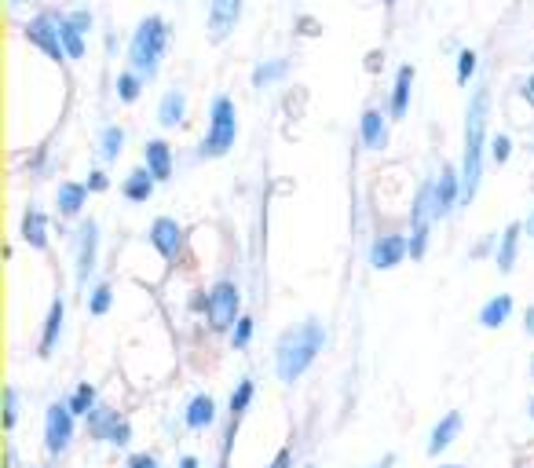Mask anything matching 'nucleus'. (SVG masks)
Instances as JSON below:
<instances>
[{
	"label": "nucleus",
	"instance_id": "f257e3e1",
	"mask_svg": "<svg viewBox=\"0 0 534 468\" xmlns=\"http://www.w3.org/2000/svg\"><path fill=\"white\" fill-rule=\"evenodd\" d=\"M487 110H491V92L476 88L465 110V154H461V202L469 205L480 191L483 180V143H487Z\"/></svg>",
	"mask_w": 534,
	"mask_h": 468
},
{
	"label": "nucleus",
	"instance_id": "f03ea898",
	"mask_svg": "<svg viewBox=\"0 0 534 468\" xmlns=\"http://www.w3.org/2000/svg\"><path fill=\"white\" fill-rule=\"evenodd\" d=\"M322 344H326V330H322V322L308 319L300 322L297 330H286L278 337L275 344V370H278V381H300L304 370H308L311 362L319 359Z\"/></svg>",
	"mask_w": 534,
	"mask_h": 468
},
{
	"label": "nucleus",
	"instance_id": "7ed1b4c3",
	"mask_svg": "<svg viewBox=\"0 0 534 468\" xmlns=\"http://www.w3.org/2000/svg\"><path fill=\"white\" fill-rule=\"evenodd\" d=\"M165 44H169V22L161 19V15L139 19L136 33H132V41H129V66L139 77H147L150 81V77L158 74Z\"/></svg>",
	"mask_w": 534,
	"mask_h": 468
},
{
	"label": "nucleus",
	"instance_id": "20e7f679",
	"mask_svg": "<svg viewBox=\"0 0 534 468\" xmlns=\"http://www.w3.org/2000/svg\"><path fill=\"white\" fill-rule=\"evenodd\" d=\"M238 139V110L231 96H213L209 103V132L202 139V158H224Z\"/></svg>",
	"mask_w": 534,
	"mask_h": 468
},
{
	"label": "nucleus",
	"instance_id": "39448f33",
	"mask_svg": "<svg viewBox=\"0 0 534 468\" xmlns=\"http://www.w3.org/2000/svg\"><path fill=\"white\" fill-rule=\"evenodd\" d=\"M205 315L213 322V330H235V322L242 319V293L235 282H216L205 297Z\"/></svg>",
	"mask_w": 534,
	"mask_h": 468
},
{
	"label": "nucleus",
	"instance_id": "423d86ee",
	"mask_svg": "<svg viewBox=\"0 0 534 468\" xmlns=\"http://www.w3.org/2000/svg\"><path fill=\"white\" fill-rule=\"evenodd\" d=\"M74 410L70 403H52L48 406V414H44V450L48 454H63L70 447V439H74Z\"/></svg>",
	"mask_w": 534,
	"mask_h": 468
},
{
	"label": "nucleus",
	"instance_id": "0eeeda50",
	"mask_svg": "<svg viewBox=\"0 0 534 468\" xmlns=\"http://www.w3.org/2000/svg\"><path fill=\"white\" fill-rule=\"evenodd\" d=\"M88 432L96 439H103V443H110V447H129L132 439V425L118 410H110V406H96L88 414Z\"/></svg>",
	"mask_w": 534,
	"mask_h": 468
},
{
	"label": "nucleus",
	"instance_id": "6e6552de",
	"mask_svg": "<svg viewBox=\"0 0 534 468\" xmlns=\"http://www.w3.org/2000/svg\"><path fill=\"white\" fill-rule=\"evenodd\" d=\"M26 41L33 44V48H41L52 63H63V59H70L63 48V37H59V26H55V15L52 11H44V15H37V19L26 22Z\"/></svg>",
	"mask_w": 534,
	"mask_h": 468
},
{
	"label": "nucleus",
	"instance_id": "1a4fd4ad",
	"mask_svg": "<svg viewBox=\"0 0 534 468\" xmlns=\"http://www.w3.org/2000/svg\"><path fill=\"white\" fill-rule=\"evenodd\" d=\"M96 256H99V224L88 220L77 231V286H88V275L96 271Z\"/></svg>",
	"mask_w": 534,
	"mask_h": 468
},
{
	"label": "nucleus",
	"instance_id": "9d476101",
	"mask_svg": "<svg viewBox=\"0 0 534 468\" xmlns=\"http://www.w3.org/2000/svg\"><path fill=\"white\" fill-rule=\"evenodd\" d=\"M238 19H242V0H213V8H209V41L224 44L235 33Z\"/></svg>",
	"mask_w": 534,
	"mask_h": 468
},
{
	"label": "nucleus",
	"instance_id": "9b49d317",
	"mask_svg": "<svg viewBox=\"0 0 534 468\" xmlns=\"http://www.w3.org/2000/svg\"><path fill=\"white\" fill-rule=\"evenodd\" d=\"M150 245L161 253V260H176L183 249V227L172 220V216H158L154 224H150Z\"/></svg>",
	"mask_w": 534,
	"mask_h": 468
},
{
	"label": "nucleus",
	"instance_id": "f8f14e48",
	"mask_svg": "<svg viewBox=\"0 0 534 468\" xmlns=\"http://www.w3.org/2000/svg\"><path fill=\"white\" fill-rule=\"evenodd\" d=\"M410 253V238L403 234H381L374 245H370V264L377 271H392V267L403 264V256Z\"/></svg>",
	"mask_w": 534,
	"mask_h": 468
},
{
	"label": "nucleus",
	"instance_id": "ddd939ff",
	"mask_svg": "<svg viewBox=\"0 0 534 468\" xmlns=\"http://www.w3.org/2000/svg\"><path fill=\"white\" fill-rule=\"evenodd\" d=\"M458 202H461V172L443 169L439 180H432V213H436V220H443Z\"/></svg>",
	"mask_w": 534,
	"mask_h": 468
},
{
	"label": "nucleus",
	"instance_id": "4468645a",
	"mask_svg": "<svg viewBox=\"0 0 534 468\" xmlns=\"http://www.w3.org/2000/svg\"><path fill=\"white\" fill-rule=\"evenodd\" d=\"M253 381L249 377H242L238 381V388L231 392V428H227V443H224V465H227V458H231V443H235V432H238V421L246 417V410H249V403H253Z\"/></svg>",
	"mask_w": 534,
	"mask_h": 468
},
{
	"label": "nucleus",
	"instance_id": "2eb2a0df",
	"mask_svg": "<svg viewBox=\"0 0 534 468\" xmlns=\"http://www.w3.org/2000/svg\"><path fill=\"white\" fill-rule=\"evenodd\" d=\"M63 322H66V300L55 297L52 308H48V319H44L41 344H37V355H41V359H48V355L55 351V344H59V337H63Z\"/></svg>",
	"mask_w": 534,
	"mask_h": 468
},
{
	"label": "nucleus",
	"instance_id": "dca6fc26",
	"mask_svg": "<svg viewBox=\"0 0 534 468\" xmlns=\"http://www.w3.org/2000/svg\"><path fill=\"white\" fill-rule=\"evenodd\" d=\"M414 77H417V70H414L410 63L399 66L396 85H392V103H388V114H392V121H403L406 110H410V92H414Z\"/></svg>",
	"mask_w": 534,
	"mask_h": 468
},
{
	"label": "nucleus",
	"instance_id": "f3484780",
	"mask_svg": "<svg viewBox=\"0 0 534 468\" xmlns=\"http://www.w3.org/2000/svg\"><path fill=\"white\" fill-rule=\"evenodd\" d=\"M359 136H363V143L370 150L388 147V117L377 107L363 110V117H359Z\"/></svg>",
	"mask_w": 534,
	"mask_h": 468
},
{
	"label": "nucleus",
	"instance_id": "a211bd4d",
	"mask_svg": "<svg viewBox=\"0 0 534 468\" xmlns=\"http://www.w3.org/2000/svg\"><path fill=\"white\" fill-rule=\"evenodd\" d=\"M143 165L154 172V180L165 183L172 176V147L165 139H150L147 147H143Z\"/></svg>",
	"mask_w": 534,
	"mask_h": 468
},
{
	"label": "nucleus",
	"instance_id": "6ab92c4d",
	"mask_svg": "<svg viewBox=\"0 0 534 468\" xmlns=\"http://www.w3.org/2000/svg\"><path fill=\"white\" fill-rule=\"evenodd\" d=\"M22 242L30 245V249H48V216L37 209V205H30L26 213H22Z\"/></svg>",
	"mask_w": 534,
	"mask_h": 468
},
{
	"label": "nucleus",
	"instance_id": "aec40b11",
	"mask_svg": "<svg viewBox=\"0 0 534 468\" xmlns=\"http://www.w3.org/2000/svg\"><path fill=\"white\" fill-rule=\"evenodd\" d=\"M458 432H461V414H458V410H450V414L443 417L436 428H432V436H428V454H432V458H439V454H443V450H447L450 443L458 439Z\"/></svg>",
	"mask_w": 534,
	"mask_h": 468
},
{
	"label": "nucleus",
	"instance_id": "412c9836",
	"mask_svg": "<svg viewBox=\"0 0 534 468\" xmlns=\"http://www.w3.org/2000/svg\"><path fill=\"white\" fill-rule=\"evenodd\" d=\"M88 202V183H59V194H55V209H59V216H77L81 209H85Z\"/></svg>",
	"mask_w": 534,
	"mask_h": 468
},
{
	"label": "nucleus",
	"instance_id": "4be33fe9",
	"mask_svg": "<svg viewBox=\"0 0 534 468\" xmlns=\"http://www.w3.org/2000/svg\"><path fill=\"white\" fill-rule=\"evenodd\" d=\"M183 117H187V96H183V88H169L158 103V121L161 128H176L183 125Z\"/></svg>",
	"mask_w": 534,
	"mask_h": 468
},
{
	"label": "nucleus",
	"instance_id": "5701e85b",
	"mask_svg": "<svg viewBox=\"0 0 534 468\" xmlns=\"http://www.w3.org/2000/svg\"><path fill=\"white\" fill-rule=\"evenodd\" d=\"M509 315H513V297H509V293H498V297H491L480 308V326H487V330H502L505 322H509Z\"/></svg>",
	"mask_w": 534,
	"mask_h": 468
},
{
	"label": "nucleus",
	"instance_id": "b1692460",
	"mask_svg": "<svg viewBox=\"0 0 534 468\" xmlns=\"http://www.w3.org/2000/svg\"><path fill=\"white\" fill-rule=\"evenodd\" d=\"M183 421H187V428H209L216 421V399L213 395L198 392L187 403V414H183Z\"/></svg>",
	"mask_w": 534,
	"mask_h": 468
},
{
	"label": "nucleus",
	"instance_id": "393cba45",
	"mask_svg": "<svg viewBox=\"0 0 534 468\" xmlns=\"http://www.w3.org/2000/svg\"><path fill=\"white\" fill-rule=\"evenodd\" d=\"M154 172L147 169V165H143V169H136V172H129V176H125V183H121V194H125V198H129V202H147L150 194H154Z\"/></svg>",
	"mask_w": 534,
	"mask_h": 468
},
{
	"label": "nucleus",
	"instance_id": "a878e982",
	"mask_svg": "<svg viewBox=\"0 0 534 468\" xmlns=\"http://www.w3.org/2000/svg\"><path fill=\"white\" fill-rule=\"evenodd\" d=\"M520 231H524L520 224H509V227H505V234H502V242H498L494 264H498V271H502V275H509V271H513V264H516V249H520Z\"/></svg>",
	"mask_w": 534,
	"mask_h": 468
},
{
	"label": "nucleus",
	"instance_id": "bb28decb",
	"mask_svg": "<svg viewBox=\"0 0 534 468\" xmlns=\"http://www.w3.org/2000/svg\"><path fill=\"white\" fill-rule=\"evenodd\" d=\"M55 26H59V37H63L66 55H70V59H81V55H85V33L70 22V15H55Z\"/></svg>",
	"mask_w": 534,
	"mask_h": 468
},
{
	"label": "nucleus",
	"instance_id": "cd10ccee",
	"mask_svg": "<svg viewBox=\"0 0 534 468\" xmlns=\"http://www.w3.org/2000/svg\"><path fill=\"white\" fill-rule=\"evenodd\" d=\"M121 150H125V128L121 125H107L103 136H99V158L103 161H118Z\"/></svg>",
	"mask_w": 534,
	"mask_h": 468
},
{
	"label": "nucleus",
	"instance_id": "c85d7f7f",
	"mask_svg": "<svg viewBox=\"0 0 534 468\" xmlns=\"http://www.w3.org/2000/svg\"><path fill=\"white\" fill-rule=\"evenodd\" d=\"M286 74H289L286 59H271V63H264V66H257V70H253V85L267 88V85H275V81H282Z\"/></svg>",
	"mask_w": 534,
	"mask_h": 468
},
{
	"label": "nucleus",
	"instance_id": "c756f323",
	"mask_svg": "<svg viewBox=\"0 0 534 468\" xmlns=\"http://www.w3.org/2000/svg\"><path fill=\"white\" fill-rule=\"evenodd\" d=\"M70 410H74L77 417H88L92 410H96V388L92 384H77L74 395H70Z\"/></svg>",
	"mask_w": 534,
	"mask_h": 468
},
{
	"label": "nucleus",
	"instance_id": "7c9ffc66",
	"mask_svg": "<svg viewBox=\"0 0 534 468\" xmlns=\"http://www.w3.org/2000/svg\"><path fill=\"white\" fill-rule=\"evenodd\" d=\"M143 81H147V77H139L136 70H125V74H118V99H121V103H136L139 92H143Z\"/></svg>",
	"mask_w": 534,
	"mask_h": 468
},
{
	"label": "nucleus",
	"instance_id": "2f4dec72",
	"mask_svg": "<svg viewBox=\"0 0 534 468\" xmlns=\"http://www.w3.org/2000/svg\"><path fill=\"white\" fill-rule=\"evenodd\" d=\"M110 304H114V289L107 286V282H99L92 293H88V315H107L110 311Z\"/></svg>",
	"mask_w": 534,
	"mask_h": 468
},
{
	"label": "nucleus",
	"instance_id": "473e14b6",
	"mask_svg": "<svg viewBox=\"0 0 534 468\" xmlns=\"http://www.w3.org/2000/svg\"><path fill=\"white\" fill-rule=\"evenodd\" d=\"M15 421H19V388L8 384V388H4V428L11 432Z\"/></svg>",
	"mask_w": 534,
	"mask_h": 468
},
{
	"label": "nucleus",
	"instance_id": "72a5a7b5",
	"mask_svg": "<svg viewBox=\"0 0 534 468\" xmlns=\"http://www.w3.org/2000/svg\"><path fill=\"white\" fill-rule=\"evenodd\" d=\"M476 59L480 55L472 52V48H461L458 52V85H469L472 77H476Z\"/></svg>",
	"mask_w": 534,
	"mask_h": 468
},
{
	"label": "nucleus",
	"instance_id": "f704fd0d",
	"mask_svg": "<svg viewBox=\"0 0 534 468\" xmlns=\"http://www.w3.org/2000/svg\"><path fill=\"white\" fill-rule=\"evenodd\" d=\"M509 154H513V139L505 136V132H498V136L491 139V158H494V165H505V161H509Z\"/></svg>",
	"mask_w": 534,
	"mask_h": 468
},
{
	"label": "nucleus",
	"instance_id": "c9c22d12",
	"mask_svg": "<svg viewBox=\"0 0 534 468\" xmlns=\"http://www.w3.org/2000/svg\"><path fill=\"white\" fill-rule=\"evenodd\" d=\"M249 341H253V319H246V315H242V319L235 322V330H231V344L242 351Z\"/></svg>",
	"mask_w": 534,
	"mask_h": 468
},
{
	"label": "nucleus",
	"instance_id": "e433bc0d",
	"mask_svg": "<svg viewBox=\"0 0 534 468\" xmlns=\"http://www.w3.org/2000/svg\"><path fill=\"white\" fill-rule=\"evenodd\" d=\"M70 22H74V26H77L81 33H88V30H92V11H88V8L70 11Z\"/></svg>",
	"mask_w": 534,
	"mask_h": 468
},
{
	"label": "nucleus",
	"instance_id": "4c0bfd02",
	"mask_svg": "<svg viewBox=\"0 0 534 468\" xmlns=\"http://www.w3.org/2000/svg\"><path fill=\"white\" fill-rule=\"evenodd\" d=\"M125 468H158V458L154 454H132Z\"/></svg>",
	"mask_w": 534,
	"mask_h": 468
},
{
	"label": "nucleus",
	"instance_id": "58836bf2",
	"mask_svg": "<svg viewBox=\"0 0 534 468\" xmlns=\"http://www.w3.org/2000/svg\"><path fill=\"white\" fill-rule=\"evenodd\" d=\"M88 191H107V172H88Z\"/></svg>",
	"mask_w": 534,
	"mask_h": 468
},
{
	"label": "nucleus",
	"instance_id": "ea45409f",
	"mask_svg": "<svg viewBox=\"0 0 534 468\" xmlns=\"http://www.w3.org/2000/svg\"><path fill=\"white\" fill-rule=\"evenodd\" d=\"M267 468H293V450H278V458L275 461H271V465H267Z\"/></svg>",
	"mask_w": 534,
	"mask_h": 468
},
{
	"label": "nucleus",
	"instance_id": "a19ab883",
	"mask_svg": "<svg viewBox=\"0 0 534 468\" xmlns=\"http://www.w3.org/2000/svg\"><path fill=\"white\" fill-rule=\"evenodd\" d=\"M520 92H524V99H527V103H531V107H534V74L527 77V85L520 88Z\"/></svg>",
	"mask_w": 534,
	"mask_h": 468
},
{
	"label": "nucleus",
	"instance_id": "79ce46f5",
	"mask_svg": "<svg viewBox=\"0 0 534 468\" xmlns=\"http://www.w3.org/2000/svg\"><path fill=\"white\" fill-rule=\"evenodd\" d=\"M524 330H527V337H534V308L524 311Z\"/></svg>",
	"mask_w": 534,
	"mask_h": 468
},
{
	"label": "nucleus",
	"instance_id": "37998d69",
	"mask_svg": "<svg viewBox=\"0 0 534 468\" xmlns=\"http://www.w3.org/2000/svg\"><path fill=\"white\" fill-rule=\"evenodd\" d=\"M396 465V454H385V458L377 461V465H370V468H392Z\"/></svg>",
	"mask_w": 534,
	"mask_h": 468
},
{
	"label": "nucleus",
	"instance_id": "c03bdc74",
	"mask_svg": "<svg viewBox=\"0 0 534 468\" xmlns=\"http://www.w3.org/2000/svg\"><path fill=\"white\" fill-rule=\"evenodd\" d=\"M381 59H385L381 52H370V63H366V66H370V70H377V66H381Z\"/></svg>",
	"mask_w": 534,
	"mask_h": 468
},
{
	"label": "nucleus",
	"instance_id": "a18cd8bd",
	"mask_svg": "<svg viewBox=\"0 0 534 468\" xmlns=\"http://www.w3.org/2000/svg\"><path fill=\"white\" fill-rule=\"evenodd\" d=\"M176 468H198V458H191V454H187V458H180V465Z\"/></svg>",
	"mask_w": 534,
	"mask_h": 468
},
{
	"label": "nucleus",
	"instance_id": "49530a36",
	"mask_svg": "<svg viewBox=\"0 0 534 468\" xmlns=\"http://www.w3.org/2000/svg\"><path fill=\"white\" fill-rule=\"evenodd\" d=\"M8 468H19V461H15V450L8 447Z\"/></svg>",
	"mask_w": 534,
	"mask_h": 468
},
{
	"label": "nucleus",
	"instance_id": "de8ad7c7",
	"mask_svg": "<svg viewBox=\"0 0 534 468\" xmlns=\"http://www.w3.org/2000/svg\"><path fill=\"white\" fill-rule=\"evenodd\" d=\"M527 234H531V238H534V213L527 216Z\"/></svg>",
	"mask_w": 534,
	"mask_h": 468
},
{
	"label": "nucleus",
	"instance_id": "09e8293b",
	"mask_svg": "<svg viewBox=\"0 0 534 468\" xmlns=\"http://www.w3.org/2000/svg\"><path fill=\"white\" fill-rule=\"evenodd\" d=\"M527 417L534 421V395H531V403H527Z\"/></svg>",
	"mask_w": 534,
	"mask_h": 468
},
{
	"label": "nucleus",
	"instance_id": "8fccbe9b",
	"mask_svg": "<svg viewBox=\"0 0 534 468\" xmlns=\"http://www.w3.org/2000/svg\"><path fill=\"white\" fill-rule=\"evenodd\" d=\"M8 4H26V0H8Z\"/></svg>",
	"mask_w": 534,
	"mask_h": 468
},
{
	"label": "nucleus",
	"instance_id": "3c124183",
	"mask_svg": "<svg viewBox=\"0 0 534 468\" xmlns=\"http://www.w3.org/2000/svg\"><path fill=\"white\" fill-rule=\"evenodd\" d=\"M439 468H461V465H439Z\"/></svg>",
	"mask_w": 534,
	"mask_h": 468
},
{
	"label": "nucleus",
	"instance_id": "603ef678",
	"mask_svg": "<svg viewBox=\"0 0 534 468\" xmlns=\"http://www.w3.org/2000/svg\"><path fill=\"white\" fill-rule=\"evenodd\" d=\"M385 4H388V8H392V4H396V0H385Z\"/></svg>",
	"mask_w": 534,
	"mask_h": 468
},
{
	"label": "nucleus",
	"instance_id": "864d4df0",
	"mask_svg": "<svg viewBox=\"0 0 534 468\" xmlns=\"http://www.w3.org/2000/svg\"><path fill=\"white\" fill-rule=\"evenodd\" d=\"M33 468H48V465H33Z\"/></svg>",
	"mask_w": 534,
	"mask_h": 468
},
{
	"label": "nucleus",
	"instance_id": "5fc2aeb1",
	"mask_svg": "<svg viewBox=\"0 0 534 468\" xmlns=\"http://www.w3.org/2000/svg\"><path fill=\"white\" fill-rule=\"evenodd\" d=\"M531 373H534V366H531Z\"/></svg>",
	"mask_w": 534,
	"mask_h": 468
},
{
	"label": "nucleus",
	"instance_id": "6e6d98bb",
	"mask_svg": "<svg viewBox=\"0 0 534 468\" xmlns=\"http://www.w3.org/2000/svg\"><path fill=\"white\" fill-rule=\"evenodd\" d=\"M308 468H311V465H308Z\"/></svg>",
	"mask_w": 534,
	"mask_h": 468
}]
</instances>
